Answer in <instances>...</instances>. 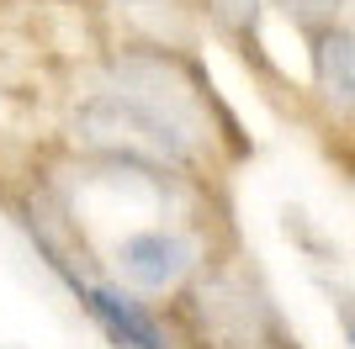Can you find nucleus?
Listing matches in <instances>:
<instances>
[{"mask_svg":"<svg viewBox=\"0 0 355 349\" xmlns=\"http://www.w3.org/2000/svg\"><path fill=\"white\" fill-rule=\"evenodd\" d=\"M69 286H74V296L85 302V312L101 323L117 344H128V349H164V334L154 328V318H148L133 296H122V291H112V286H90V280H80V276H69Z\"/></svg>","mask_w":355,"mask_h":349,"instance_id":"nucleus-2","label":"nucleus"},{"mask_svg":"<svg viewBox=\"0 0 355 349\" xmlns=\"http://www.w3.org/2000/svg\"><path fill=\"white\" fill-rule=\"evenodd\" d=\"M117 260L122 270L138 280V286L148 291H164V286H175L186 270H191L196 260V249L180 238V233H164V228H148V233H133V238H122L117 249Z\"/></svg>","mask_w":355,"mask_h":349,"instance_id":"nucleus-1","label":"nucleus"},{"mask_svg":"<svg viewBox=\"0 0 355 349\" xmlns=\"http://www.w3.org/2000/svg\"><path fill=\"white\" fill-rule=\"evenodd\" d=\"M313 74H318L329 101L355 116V37L350 32H340V27L313 32Z\"/></svg>","mask_w":355,"mask_h":349,"instance_id":"nucleus-3","label":"nucleus"},{"mask_svg":"<svg viewBox=\"0 0 355 349\" xmlns=\"http://www.w3.org/2000/svg\"><path fill=\"white\" fill-rule=\"evenodd\" d=\"M212 16H218L228 32H239V37H254V27H260V0H212Z\"/></svg>","mask_w":355,"mask_h":349,"instance_id":"nucleus-5","label":"nucleus"},{"mask_svg":"<svg viewBox=\"0 0 355 349\" xmlns=\"http://www.w3.org/2000/svg\"><path fill=\"white\" fill-rule=\"evenodd\" d=\"M276 6H282L286 16H292L297 27H334V16L345 11V0H276Z\"/></svg>","mask_w":355,"mask_h":349,"instance_id":"nucleus-4","label":"nucleus"}]
</instances>
